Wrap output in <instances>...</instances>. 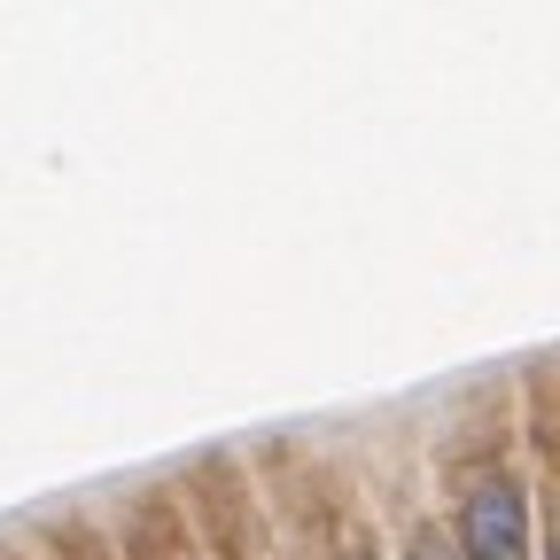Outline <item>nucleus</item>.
<instances>
[{
	"label": "nucleus",
	"mask_w": 560,
	"mask_h": 560,
	"mask_svg": "<svg viewBox=\"0 0 560 560\" xmlns=\"http://www.w3.org/2000/svg\"><path fill=\"white\" fill-rule=\"evenodd\" d=\"M459 537H467V560H522L529 552V499L514 475H490L467 490L459 506Z\"/></svg>",
	"instance_id": "1"
},
{
	"label": "nucleus",
	"mask_w": 560,
	"mask_h": 560,
	"mask_svg": "<svg viewBox=\"0 0 560 560\" xmlns=\"http://www.w3.org/2000/svg\"><path fill=\"white\" fill-rule=\"evenodd\" d=\"M412 560H436V552H429V545H420V552H412Z\"/></svg>",
	"instance_id": "2"
},
{
	"label": "nucleus",
	"mask_w": 560,
	"mask_h": 560,
	"mask_svg": "<svg viewBox=\"0 0 560 560\" xmlns=\"http://www.w3.org/2000/svg\"><path fill=\"white\" fill-rule=\"evenodd\" d=\"M552 560H560V552H552Z\"/></svg>",
	"instance_id": "3"
}]
</instances>
